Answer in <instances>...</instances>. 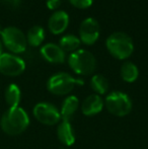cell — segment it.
I'll return each instance as SVG.
<instances>
[{
  "label": "cell",
  "mask_w": 148,
  "mask_h": 149,
  "mask_svg": "<svg viewBox=\"0 0 148 149\" xmlns=\"http://www.w3.org/2000/svg\"><path fill=\"white\" fill-rule=\"evenodd\" d=\"M79 107V100L76 96L70 95L64 100L61 108V119L65 122H71Z\"/></svg>",
  "instance_id": "cell-14"
},
{
  "label": "cell",
  "mask_w": 148,
  "mask_h": 149,
  "mask_svg": "<svg viewBox=\"0 0 148 149\" xmlns=\"http://www.w3.org/2000/svg\"><path fill=\"white\" fill-rule=\"evenodd\" d=\"M90 86L99 94H105L109 89V81L104 75L95 74L90 80Z\"/></svg>",
  "instance_id": "cell-18"
},
{
  "label": "cell",
  "mask_w": 148,
  "mask_h": 149,
  "mask_svg": "<svg viewBox=\"0 0 148 149\" xmlns=\"http://www.w3.org/2000/svg\"><path fill=\"white\" fill-rule=\"evenodd\" d=\"M68 64L77 74L88 75L95 70L97 59L91 52L84 49H78L69 55Z\"/></svg>",
  "instance_id": "cell-3"
},
{
  "label": "cell",
  "mask_w": 148,
  "mask_h": 149,
  "mask_svg": "<svg viewBox=\"0 0 148 149\" xmlns=\"http://www.w3.org/2000/svg\"><path fill=\"white\" fill-rule=\"evenodd\" d=\"M139 75L138 67L133 62L127 61L121 67V76L127 82H134Z\"/></svg>",
  "instance_id": "cell-16"
},
{
  "label": "cell",
  "mask_w": 148,
  "mask_h": 149,
  "mask_svg": "<svg viewBox=\"0 0 148 149\" xmlns=\"http://www.w3.org/2000/svg\"><path fill=\"white\" fill-rule=\"evenodd\" d=\"M1 33H2V29H1V26H0V35H1Z\"/></svg>",
  "instance_id": "cell-24"
},
{
  "label": "cell",
  "mask_w": 148,
  "mask_h": 149,
  "mask_svg": "<svg viewBox=\"0 0 148 149\" xmlns=\"http://www.w3.org/2000/svg\"><path fill=\"white\" fill-rule=\"evenodd\" d=\"M99 31L101 28L99 22L93 17H87L81 22L79 28L80 40L86 45H91L99 39Z\"/></svg>",
  "instance_id": "cell-9"
},
{
  "label": "cell",
  "mask_w": 148,
  "mask_h": 149,
  "mask_svg": "<svg viewBox=\"0 0 148 149\" xmlns=\"http://www.w3.org/2000/svg\"><path fill=\"white\" fill-rule=\"evenodd\" d=\"M71 4L79 8H86L92 4L93 0H69Z\"/></svg>",
  "instance_id": "cell-20"
},
{
  "label": "cell",
  "mask_w": 148,
  "mask_h": 149,
  "mask_svg": "<svg viewBox=\"0 0 148 149\" xmlns=\"http://www.w3.org/2000/svg\"><path fill=\"white\" fill-rule=\"evenodd\" d=\"M1 128L8 135H19L30 125V118L26 112L20 107L9 108L1 118Z\"/></svg>",
  "instance_id": "cell-1"
},
{
  "label": "cell",
  "mask_w": 148,
  "mask_h": 149,
  "mask_svg": "<svg viewBox=\"0 0 148 149\" xmlns=\"http://www.w3.org/2000/svg\"><path fill=\"white\" fill-rule=\"evenodd\" d=\"M80 45V39L74 35H66L60 39V47L64 51H76Z\"/></svg>",
  "instance_id": "cell-19"
},
{
  "label": "cell",
  "mask_w": 148,
  "mask_h": 149,
  "mask_svg": "<svg viewBox=\"0 0 148 149\" xmlns=\"http://www.w3.org/2000/svg\"><path fill=\"white\" fill-rule=\"evenodd\" d=\"M26 69V63L22 58L11 54L0 55V72L7 76H17Z\"/></svg>",
  "instance_id": "cell-8"
},
{
  "label": "cell",
  "mask_w": 148,
  "mask_h": 149,
  "mask_svg": "<svg viewBox=\"0 0 148 149\" xmlns=\"http://www.w3.org/2000/svg\"><path fill=\"white\" fill-rule=\"evenodd\" d=\"M1 37L4 45L13 53H22L26 50L28 40L19 29L15 26H8L2 30Z\"/></svg>",
  "instance_id": "cell-6"
},
{
  "label": "cell",
  "mask_w": 148,
  "mask_h": 149,
  "mask_svg": "<svg viewBox=\"0 0 148 149\" xmlns=\"http://www.w3.org/2000/svg\"><path fill=\"white\" fill-rule=\"evenodd\" d=\"M105 104L108 111L117 117H125L132 111V102L126 93L113 91L106 97Z\"/></svg>",
  "instance_id": "cell-5"
},
{
  "label": "cell",
  "mask_w": 148,
  "mask_h": 149,
  "mask_svg": "<svg viewBox=\"0 0 148 149\" xmlns=\"http://www.w3.org/2000/svg\"><path fill=\"white\" fill-rule=\"evenodd\" d=\"M106 44L110 53L118 59H126L134 51L132 39L123 31H115L110 35Z\"/></svg>",
  "instance_id": "cell-2"
},
{
  "label": "cell",
  "mask_w": 148,
  "mask_h": 149,
  "mask_svg": "<svg viewBox=\"0 0 148 149\" xmlns=\"http://www.w3.org/2000/svg\"><path fill=\"white\" fill-rule=\"evenodd\" d=\"M104 108V102L99 94H90L82 102L81 111L87 117L94 116L101 112Z\"/></svg>",
  "instance_id": "cell-12"
},
{
  "label": "cell",
  "mask_w": 148,
  "mask_h": 149,
  "mask_svg": "<svg viewBox=\"0 0 148 149\" xmlns=\"http://www.w3.org/2000/svg\"><path fill=\"white\" fill-rule=\"evenodd\" d=\"M20 98H22V92L19 87L16 84H10L5 90V100L9 108H15L19 107Z\"/></svg>",
  "instance_id": "cell-15"
},
{
  "label": "cell",
  "mask_w": 148,
  "mask_h": 149,
  "mask_svg": "<svg viewBox=\"0 0 148 149\" xmlns=\"http://www.w3.org/2000/svg\"><path fill=\"white\" fill-rule=\"evenodd\" d=\"M43 57L51 63H63L65 61V51L54 43H48L41 48Z\"/></svg>",
  "instance_id": "cell-11"
},
{
  "label": "cell",
  "mask_w": 148,
  "mask_h": 149,
  "mask_svg": "<svg viewBox=\"0 0 148 149\" xmlns=\"http://www.w3.org/2000/svg\"><path fill=\"white\" fill-rule=\"evenodd\" d=\"M81 79H76L66 72H59L52 75L47 82V88L56 95H64L71 92L76 85H82Z\"/></svg>",
  "instance_id": "cell-4"
},
{
  "label": "cell",
  "mask_w": 148,
  "mask_h": 149,
  "mask_svg": "<svg viewBox=\"0 0 148 149\" xmlns=\"http://www.w3.org/2000/svg\"><path fill=\"white\" fill-rule=\"evenodd\" d=\"M61 4V0H47V5L50 9H56Z\"/></svg>",
  "instance_id": "cell-21"
},
{
  "label": "cell",
  "mask_w": 148,
  "mask_h": 149,
  "mask_svg": "<svg viewBox=\"0 0 148 149\" xmlns=\"http://www.w3.org/2000/svg\"><path fill=\"white\" fill-rule=\"evenodd\" d=\"M2 54V45H1V42H0V55Z\"/></svg>",
  "instance_id": "cell-23"
},
{
  "label": "cell",
  "mask_w": 148,
  "mask_h": 149,
  "mask_svg": "<svg viewBox=\"0 0 148 149\" xmlns=\"http://www.w3.org/2000/svg\"><path fill=\"white\" fill-rule=\"evenodd\" d=\"M34 116L40 123L47 126H53L57 124L61 119L59 110L54 104L49 102H40L35 106Z\"/></svg>",
  "instance_id": "cell-7"
},
{
  "label": "cell",
  "mask_w": 148,
  "mask_h": 149,
  "mask_svg": "<svg viewBox=\"0 0 148 149\" xmlns=\"http://www.w3.org/2000/svg\"><path fill=\"white\" fill-rule=\"evenodd\" d=\"M57 136L59 141L65 146H71L75 142V134L73 127L71 126L70 122L62 121V123L58 126Z\"/></svg>",
  "instance_id": "cell-13"
},
{
  "label": "cell",
  "mask_w": 148,
  "mask_h": 149,
  "mask_svg": "<svg viewBox=\"0 0 148 149\" xmlns=\"http://www.w3.org/2000/svg\"><path fill=\"white\" fill-rule=\"evenodd\" d=\"M69 24V15L64 10L54 12L49 18V29L53 33H61L66 30Z\"/></svg>",
  "instance_id": "cell-10"
},
{
  "label": "cell",
  "mask_w": 148,
  "mask_h": 149,
  "mask_svg": "<svg viewBox=\"0 0 148 149\" xmlns=\"http://www.w3.org/2000/svg\"><path fill=\"white\" fill-rule=\"evenodd\" d=\"M6 5L8 6H12V7H16V6L19 5L20 0H2Z\"/></svg>",
  "instance_id": "cell-22"
},
{
  "label": "cell",
  "mask_w": 148,
  "mask_h": 149,
  "mask_svg": "<svg viewBox=\"0 0 148 149\" xmlns=\"http://www.w3.org/2000/svg\"><path fill=\"white\" fill-rule=\"evenodd\" d=\"M44 39H45V31L40 26H34L33 28H31L28 33V37H26L28 44L34 47L41 45Z\"/></svg>",
  "instance_id": "cell-17"
}]
</instances>
